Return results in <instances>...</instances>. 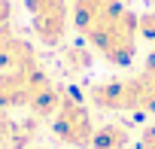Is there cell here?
I'll return each mask as SVG.
<instances>
[{"label": "cell", "instance_id": "6", "mask_svg": "<svg viewBox=\"0 0 155 149\" xmlns=\"http://www.w3.org/2000/svg\"><path fill=\"white\" fill-rule=\"evenodd\" d=\"M37 64H40L37 52L28 40H21L9 28H0V73L3 70H25V67H37Z\"/></svg>", "mask_w": 155, "mask_h": 149}, {"label": "cell", "instance_id": "9", "mask_svg": "<svg viewBox=\"0 0 155 149\" xmlns=\"http://www.w3.org/2000/svg\"><path fill=\"white\" fill-rule=\"evenodd\" d=\"M140 37L149 40V43H155V9H149V12L140 15Z\"/></svg>", "mask_w": 155, "mask_h": 149}, {"label": "cell", "instance_id": "11", "mask_svg": "<svg viewBox=\"0 0 155 149\" xmlns=\"http://www.w3.org/2000/svg\"><path fill=\"white\" fill-rule=\"evenodd\" d=\"M9 15H12L9 0H0V28H9Z\"/></svg>", "mask_w": 155, "mask_h": 149}, {"label": "cell", "instance_id": "7", "mask_svg": "<svg viewBox=\"0 0 155 149\" xmlns=\"http://www.w3.org/2000/svg\"><path fill=\"white\" fill-rule=\"evenodd\" d=\"M131 140H134V134L125 122H104L94 128L91 149H128Z\"/></svg>", "mask_w": 155, "mask_h": 149}, {"label": "cell", "instance_id": "4", "mask_svg": "<svg viewBox=\"0 0 155 149\" xmlns=\"http://www.w3.org/2000/svg\"><path fill=\"white\" fill-rule=\"evenodd\" d=\"M34 34L43 46H61L70 28V3L67 0H25Z\"/></svg>", "mask_w": 155, "mask_h": 149}, {"label": "cell", "instance_id": "1", "mask_svg": "<svg viewBox=\"0 0 155 149\" xmlns=\"http://www.w3.org/2000/svg\"><path fill=\"white\" fill-rule=\"evenodd\" d=\"M70 22L107 64H134L140 43V15L131 12L122 0H73Z\"/></svg>", "mask_w": 155, "mask_h": 149}, {"label": "cell", "instance_id": "5", "mask_svg": "<svg viewBox=\"0 0 155 149\" xmlns=\"http://www.w3.org/2000/svg\"><path fill=\"white\" fill-rule=\"evenodd\" d=\"M49 73L37 64V67H25V70H3L0 73V110H12V107H28L31 98L49 85Z\"/></svg>", "mask_w": 155, "mask_h": 149}, {"label": "cell", "instance_id": "3", "mask_svg": "<svg viewBox=\"0 0 155 149\" xmlns=\"http://www.w3.org/2000/svg\"><path fill=\"white\" fill-rule=\"evenodd\" d=\"M94 122H91V110L73 94H64V104L58 107V113L52 116V134L70 146V149H91L94 140Z\"/></svg>", "mask_w": 155, "mask_h": 149}, {"label": "cell", "instance_id": "8", "mask_svg": "<svg viewBox=\"0 0 155 149\" xmlns=\"http://www.w3.org/2000/svg\"><path fill=\"white\" fill-rule=\"evenodd\" d=\"M94 61V49L91 46H67L61 55V64L67 73H85Z\"/></svg>", "mask_w": 155, "mask_h": 149}, {"label": "cell", "instance_id": "10", "mask_svg": "<svg viewBox=\"0 0 155 149\" xmlns=\"http://www.w3.org/2000/svg\"><path fill=\"white\" fill-rule=\"evenodd\" d=\"M137 149H155V125H149V128L140 134V140H137Z\"/></svg>", "mask_w": 155, "mask_h": 149}, {"label": "cell", "instance_id": "2", "mask_svg": "<svg viewBox=\"0 0 155 149\" xmlns=\"http://www.w3.org/2000/svg\"><path fill=\"white\" fill-rule=\"evenodd\" d=\"M88 104L107 113H146V82L140 73L131 79H104L88 88Z\"/></svg>", "mask_w": 155, "mask_h": 149}]
</instances>
